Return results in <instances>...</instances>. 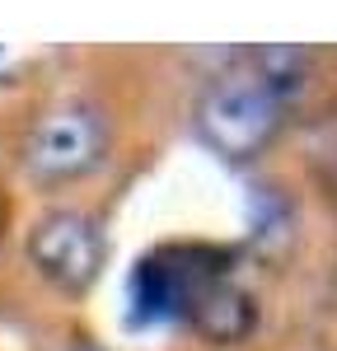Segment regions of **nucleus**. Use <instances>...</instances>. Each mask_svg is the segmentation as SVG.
Returning a JSON list of instances; mask_svg holds the SVG:
<instances>
[{"label": "nucleus", "instance_id": "423d86ee", "mask_svg": "<svg viewBox=\"0 0 337 351\" xmlns=\"http://www.w3.org/2000/svg\"><path fill=\"white\" fill-rule=\"evenodd\" d=\"M66 351H103V347H99V342H89V337H80V342H71Z\"/></svg>", "mask_w": 337, "mask_h": 351}, {"label": "nucleus", "instance_id": "7ed1b4c3", "mask_svg": "<svg viewBox=\"0 0 337 351\" xmlns=\"http://www.w3.org/2000/svg\"><path fill=\"white\" fill-rule=\"evenodd\" d=\"M108 239L89 211H47L28 230V258L52 286L61 291H89L103 271Z\"/></svg>", "mask_w": 337, "mask_h": 351}, {"label": "nucleus", "instance_id": "f257e3e1", "mask_svg": "<svg viewBox=\"0 0 337 351\" xmlns=\"http://www.w3.org/2000/svg\"><path fill=\"white\" fill-rule=\"evenodd\" d=\"M281 108H286V94L253 66V56H249L244 66L216 75L201 89L192 122H197V136L221 160H253L277 136Z\"/></svg>", "mask_w": 337, "mask_h": 351}, {"label": "nucleus", "instance_id": "f03ea898", "mask_svg": "<svg viewBox=\"0 0 337 351\" xmlns=\"http://www.w3.org/2000/svg\"><path fill=\"white\" fill-rule=\"evenodd\" d=\"M108 112L89 99H61L47 112L33 117V127L24 136V164L38 173V178H80V173H94L103 155H108Z\"/></svg>", "mask_w": 337, "mask_h": 351}, {"label": "nucleus", "instance_id": "20e7f679", "mask_svg": "<svg viewBox=\"0 0 337 351\" xmlns=\"http://www.w3.org/2000/svg\"><path fill=\"white\" fill-rule=\"evenodd\" d=\"M192 319H197V328H201L206 337L229 342V337L249 332V324H253V300L244 295V291H234V286L216 281V286H206V291L192 300Z\"/></svg>", "mask_w": 337, "mask_h": 351}, {"label": "nucleus", "instance_id": "39448f33", "mask_svg": "<svg viewBox=\"0 0 337 351\" xmlns=\"http://www.w3.org/2000/svg\"><path fill=\"white\" fill-rule=\"evenodd\" d=\"M28 61H33V56H28L19 43H0V80H5V84L19 80V75L28 71Z\"/></svg>", "mask_w": 337, "mask_h": 351}]
</instances>
